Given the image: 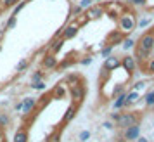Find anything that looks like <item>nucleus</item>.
<instances>
[{"label":"nucleus","mask_w":154,"mask_h":142,"mask_svg":"<svg viewBox=\"0 0 154 142\" xmlns=\"http://www.w3.org/2000/svg\"><path fill=\"white\" fill-rule=\"evenodd\" d=\"M35 109H36V97H24V99H23L21 113L24 114V116L31 114V111H35Z\"/></svg>","instance_id":"nucleus-12"},{"label":"nucleus","mask_w":154,"mask_h":142,"mask_svg":"<svg viewBox=\"0 0 154 142\" xmlns=\"http://www.w3.org/2000/svg\"><path fill=\"white\" fill-rule=\"evenodd\" d=\"M118 31H121L125 36H128L132 31H135L137 28V16L133 14L132 11H123L121 14L118 16Z\"/></svg>","instance_id":"nucleus-1"},{"label":"nucleus","mask_w":154,"mask_h":142,"mask_svg":"<svg viewBox=\"0 0 154 142\" xmlns=\"http://www.w3.org/2000/svg\"><path fill=\"white\" fill-rule=\"evenodd\" d=\"M83 12V9L80 7L78 4H75V5H71V11H69V19H75L78 14H82Z\"/></svg>","instance_id":"nucleus-30"},{"label":"nucleus","mask_w":154,"mask_h":142,"mask_svg":"<svg viewBox=\"0 0 154 142\" xmlns=\"http://www.w3.org/2000/svg\"><path fill=\"white\" fill-rule=\"evenodd\" d=\"M125 40V35L121 33V31H111L109 35H107V40H106V43L107 45H112V47H116V45H121V42Z\"/></svg>","instance_id":"nucleus-15"},{"label":"nucleus","mask_w":154,"mask_h":142,"mask_svg":"<svg viewBox=\"0 0 154 142\" xmlns=\"http://www.w3.org/2000/svg\"><path fill=\"white\" fill-rule=\"evenodd\" d=\"M121 137L125 139V142H133L137 140L140 137V123H135V125H132V127H128L123 130V134H121Z\"/></svg>","instance_id":"nucleus-7"},{"label":"nucleus","mask_w":154,"mask_h":142,"mask_svg":"<svg viewBox=\"0 0 154 142\" xmlns=\"http://www.w3.org/2000/svg\"><path fill=\"white\" fill-rule=\"evenodd\" d=\"M144 71H146L147 75H154V57L147 59L146 63H144Z\"/></svg>","instance_id":"nucleus-28"},{"label":"nucleus","mask_w":154,"mask_h":142,"mask_svg":"<svg viewBox=\"0 0 154 142\" xmlns=\"http://www.w3.org/2000/svg\"><path fill=\"white\" fill-rule=\"evenodd\" d=\"M144 87H146V82H135V83L132 85V90H137V92H140Z\"/></svg>","instance_id":"nucleus-39"},{"label":"nucleus","mask_w":154,"mask_h":142,"mask_svg":"<svg viewBox=\"0 0 154 142\" xmlns=\"http://www.w3.org/2000/svg\"><path fill=\"white\" fill-rule=\"evenodd\" d=\"M78 5L85 11V9H88L92 5V0H80V2H78Z\"/></svg>","instance_id":"nucleus-42"},{"label":"nucleus","mask_w":154,"mask_h":142,"mask_svg":"<svg viewBox=\"0 0 154 142\" xmlns=\"http://www.w3.org/2000/svg\"><path fill=\"white\" fill-rule=\"evenodd\" d=\"M28 66H29L28 59H23V61H19V63H17V66H16V73H23L24 69H28Z\"/></svg>","instance_id":"nucleus-34"},{"label":"nucleus","mask_w":154,"mask_h":142,"mask_svg":"<svg viewBox=\"0 0 154 142\" xmlns=\"http://www.w3.org/2000/svg\"><path fill=\"white\" fill-rule=\"evenodd\" d=\"M135 47L152 54L154 52V29H149L146 33H142L139 40H135Z\"/></svg>","instance_id":"nucleus-3"},{"label":"nucleus","mask_w":154,"mask_h":142,"mask_svg":"<svg viewBox=\"0 0 154 142\" xmlns=\"http://www.w3.org/2000/svg\"><path fill=\"white\" fill-rule=\"evenodd\" d=\"M29 140V132L26 127H19L14 134V140L12 142H28Z\"/></svg>","instance_id":"nucleus-18"},{"label":"nucleus","mask_w":154,"mask_h":142,"mask_svg":"<svg viewBox=\"0 0 154 142\" xmlns=\"http://www.w3.org/2000/svg\"><path fill=\"white\" fill-rule=\"evenodd\" d=\"M112 52H114V47H112V45H102V47H100V56L104 57V59L109 57Z\"/></svg>","instance_id":"nucleus-29"},{"label":"nucleus","mask_w":154,"mask_h":142,"mask_svg":"<svg viewBox=\"0 0 154 142\" xmlns=\"http://www.w3.org/2000/svg\"><path fill=\"white\" fill-rule=\"evenodd\" d=\"M126 92V87L125 83H116V85L112 87V92H111V99L112 97H116V95H119V94Z\"/></svg>","instance_id":"nucleus-26"},{"label":"nucleus","mask_w":154,"mask_h":142,"mask_svg":"<svg viewBox=\"0 0 154 142\" xmlns=\"http://www.w3.org/2000/svg\"><path fill=\"white\" fill-rule=\"evenodd\" d=\"M140 120H142V116H140V113H135V111H128V113H119L118 120L114 121V127L119 128V130H125V128L132 127V125H135V123H140Z\"/></svg>","instance_id":"nucleus-2"},{"label":"nucleus","mask_w":154,"mask_h":142,"mask_svg":"<svg viewBox=\"0 0 154 142\" xmlns=\"http://www.w3.org/2000/svg\"><path fill=\"white\" fill-rule=\"evenodd\" d=\"M137 142H149V139H146V137H139Z\"/></svg>","instance_id":"nucleus-47"},{"label":"nucleus","mask_w":154,"mask_h":142,"mask_svg":"<svg viewBox=\"0 0 154 142\" xmlns=\"http://www.w3.org/2000/svg\"><path fill=\"white\" fill-rule=\"evenodd\" d=\"M21 109H23V99L14 104V111H21Z\"/></svg>","instance_id":"nucleus-43"},{"label":"nucleus","mask_w":154,"mask_h":142,"mask_svg":"<svg viewBox=\"0 0 154 142\" xmlns=\"http://www.w3.org/2000/svg\"><path fill=\"white\" fill-rule=\"evenodd\" d=\"M73 23H75V24H76V26H80V28H82V26H85V24H88V19H87V16L83 14V12H82V14H78L76 17H75V19H73Z\"/></svg>","instance_id":"nucleus-25"},{"label":"nucleus","mask_w":154,"mask_h":142,"mask_svg":"<svg viewBox=\"0 0 154 142\" xmlns=\"http://www.w3.org/2000/svg\"><path fill=\"white\" fill-rule=\"evenodd\" d=\"M49 94H50L52 99H64V97L68 95V87L64 85V83H57Z\"/></svg>","instance_id":"nucleus-14"},{"label":"nucleus","mask_w":154,"mask_h":142,"mask_svg":"<svg viewBox=\"0 0 154 142\" xmlns=\"http://www.w3.org/2000/svg\"><path fill=\"white\" fill-rule=\"evenodd\" d=\"M76 113H78V106L76 104H73L71 102L69 106H68V109H66V113H64V116H63V120H61V125H69L71 121L75 120V116H76Z\"/></svg>","instance_id":"nucleus-11"},{"label":"nucleus","mask_w":154,"mask_h":142,"mask_svg":"<svg viewBox=\"0 0 154 142\" xmlns=\"http://www.w3.org/2000/svg\"><path fill=\"white\" fill-rule=\"evenodd\" d=\"M29 87L33 88V90H45L47 88V83H45V80H40V82H35V83H29Z\"/></svg>","instance_id":"nucleus-33"},{"label":"nucleus","mask_w":154,"mask_h":142,"mask_svg":"<svg viewBox=\"0 0 154 142\" xmlns=\"http://www.w3.org/2000/svg\"><path fill=\"white\" fill-rule=\"evenodd\" d=\"M146 2L147 0H126L125 4L128 5V7H144Z\"/></svg>","instance_id":"nucleus-35"},{"label":"nucleus","mask_w":154,"mask_h":142,"mask_svg":"<svg viewBox=\"0 0 154 142\" xmlns=\"http://www.w3.org/2000/svg\"><path fill=\"white\" fill-rule=\"evenodd\" d=\"M90 132H88V130H82V132H80V134H78V140L80 142H87L88 140V139H90Z\"/></svg>","instance_id":"nucleus-37"},{"label":"nucleus","mask_w":154,"mask_h":142,"mask_svg":"<svg viewBox=\"0 0 154 142\" xmlns=\"http://www.w3.org/2000/svg\"><path fill=\"white\" fill-rule=\"evenodd\" d=\"M137 61H135V57L133 56H125V57H121V68L128 73V76L130 75H133L135 73V69H137Z\"/></svg>","instance_id":"nucleus-9"},{"label":"nucleus","mask_w":154,"mask_h":142,"mask_svg":"<svg viewBox=\"0 0 154 142\" xmlns=\"http://www.w3.org/2000/svg\"><path fill=\"white\" fill-rule=\"evenodd\" d=\"M16 26H17V16H11L7 19V23H5V26H4V29L0 31V33H5V31H9V29H14Z\"/></svg>","instance_id":"nucleus-20"},{"label":"nucleus","mask_w":154,"mask_h":142,"mask_svg":"<svg viewBox=\"0 0 154 142\" xmlns=\"http://www.w3.org/2000/svg\"><path fill=\"white\" fill-rule=\"evenodd\" d=\"M92 2H97V4H102V2H104V0H92Z\"/></svg>","instance_id":"nucleus-48"},{"label":"nucleus","mask_w":154,"mask_h":142,"mask_svg":"<svg viewBox=\"0 0 154 142\" xmlns=\"http://www.w3.org/2000/svg\"><path fill=\"white\" fill-rule=\"evenodd\" d=\"M125 97H126V92L119 94L116 97H112V109H116V111L125 109Z\"/></svg>","instance_id":"nucleus-19"},{"label":"nucleus","mask_w":154,"mask_h":142,"mask_svg":"<svg viewBox=\"0 0 154 142\" xmlns=\"http://www.w3.org/2000/svg\"><path fill=\"white\" fill-rule=\"evenodd\" d=\"M64 43H66V40H64V38H52V40H50V43L47 45V50H49L50 54H56V56H57V54L63 50Z\"/></svg>","instance_id":"nucleus-13"},{"label":"nucleus","mask_w":154,"mask_h":142,"mask_svg":"<svg viewBox=\"0 0 154 142\" xmlns=\"http://www.w3.org/2000/svg\"><path fill=\"white\" fill-rule=\"evenodd\" d=\"M47 142H61V127H59V130H56L54 134L47 137Z\"/></svg>","instance_id":"nucleus-36"},{"label":"nucleus","mask_w":154,"mask_h":142,"mask_svg":"<svg viewBox=\"0 0 154 142\" xmlns=\"http://www.w3.org/2000/svg\"><path fill=\"white\" fill-rule=\"evenodd\" d=\"M0 52H2V43H0Z\"/></svg>","instance_id":"nucleus-49"},{"label":"nucleus","mask_w":154,"mask_h":142,"mask_svg":"<svg viewBox=\"0 0 154 142\" xmlns=\"http://www.w3.org/2000/svg\"><path fill=\"white\" fill-rule=\"evenodd\" d=\"M0 2H2V7L4 9H12L19 0H0Z\"/></svg>","instance_id":"nucleus-38"},{"label":"nucleus","mask_w":154,"mask_h":142,"mask_svg":"<svg viewBox=\"0 0 154 142\" xmlns=\"http://www.w3.org/2000/svg\"><path fill=\"white\" fill-rule=\"evenodd\" d=\"M73 63H76V59H73V54H69V56L63 61V63L57 64V68H59V69H66V68H68V66H71Z\"/></svg>","instance_id":"nucleus-27"},{"label":"nucleus","mask_w":154,"mask_h":142,"mask_svg":"<svg viewBox=\"0 0 154 142\" xmlns=\"http://www.w3.org/2000/svg\"><path fill=\"white\" fill-rule=\"evenodd\" d=\"M140 100V92H137V90H126V97H125V109L130 106H135L137 102Z\"/></svg>","instance_id":"nucleus-16"},{"label":"nucleus","mask_w":154,"mask_h":142,"mask_svg":"<svg viewBox=\"0 0 154 142\" xmlns=\"http://www.w3.org/2000/svg\"><path fill=\"white\" fill-rule=\"evenodd\" d=\"M92 63H94V57L92 56H85L83 59H80V64H83V66H88Z\"/></svg>","instance_id":"nucleus-40"},{"label":"nucleus","mask_w":154,"mask_h":142,"mask_svg":"<svg viewBox=\"0 0 154 142\" xmlns=\"http://www.w3.org/2000/svg\"><path fill=\"white\" fill-rule=\"evenodd\" d=\"M0 142H5V134H4L2 128H0Z\"/></svg>","instance_id":"nucleus-45"},{"label":"nucleus","mask_w":154,"mask_h":142,"mask_svg":"<svg viewBox=\"0 0 154 142\" xmlns=\"http://www.w3.org/2000/svg\"><path fill=\"white\" fill-rule=\"evenodd\" d=\"M102 127L107 128V130H111V128H114V125H112L111 121H104V123H102Z\"/></svg>","instance_id":"nucleus-44"},{"label":"nucleus","mask_w":154,"mask_h":142,"mask_svg":"<svg viewBox=\"0 0 154 142\" xmlns=\"http://www.w3.org/2000/svg\"><path fill=\"white\" fill-rule=\"evenodd\" d=\"M68 95L73 104L80 106L83 102L85 95H87V88H85L83 83H78V85H73V87H68Z\"/></svg>","instance_id":"nucleus-4"},{"label":"nucleus","mask_w":154,"mask_h":142,"mask_svg":"<svg viewBox=\"0 0 154 142\" xmlns=\"http://www.w3.org/2000/svg\"><path fill=\"white\" fill-rule=\"evenodd\" d=\"M149 23H151V19H147V17H144V19H140V21H137V28H146V26H149Z\"/></svg>","instance_id":"nucleus-41"},{"label":"nucleus","mask_w":154,"mask_h":142,"mask_svg":"<svg viewBox=\"0 0 154 142\" xmlns=\"http://www.w3.org/2000/svg\"><path fill=\"white\" fill-rule=\"evenodd\" d=\"M29 2H31V0H19V2L16 4L14 7H12V16H17V14H19V12L23 11V9L28 5Z\"/></svg>","instance_id":"nucleus-22"},{"label":"nucleus","mask_w":154,"mask_h":142,"mask_svg":"<svg viewBox=\"0 0 154 142\" xmlns=\"http://www.w3.org/2000/svg\"><path fill=\"white\" fill-rule=\"evenodd\" d=\"M78 33H80V26H76L75 23L71 21V23H68L66 26H63V35H61V38H64V40H71V38H75Z\"/></svg>","instance_id":"nucleus-10"},{"label":"nucleus","mask_w":154,"mask_h":142,"mask_svg":"<svg viewBox=\"0 0 154 142\" xmlns=\"http://www.w3.org/2000/svg\"><path fill=\"white\" fill-rule=\"evenodd\" d=\"M118 116H119V113H111V120L116 121V120H118Z\"/></svg>","instance_id":"nucleus-46"},{"label":"nucleus","mask_w":154,"mask_h":142,"mask_svg":"<svg viewBox=\"0 0 154 142\" xmlns=\"http://www.w3.org/2000/svg\"><path fill=\"white\" fill-rule=\"evenodd\" d=\"M121 47H123V50H125V52H128V50H132L133 47H135V40H133V38H130V36H125V40L121 42Z\"/></svg>","instance_id":"nucleus-23"},{"label":"nucleus","mask_w":154,"mask_h":142,"mask_svg":"<svg viewBox=\"0 0 154 142\" xmlns=\"http://www.w3.org/2000/svg\"><path fill=\"white\" fill-rule=\"evenodd\" d=\"M144 102H146L147 107H154V90L146 94V97H144Z\"/></svg>","instance_id":"nucleus-31"},{"label":"nucleus","mask_w":154,"mask_h":142,"mask_svg":"<svg viewBox=\"0 0 154 142\" xmlns=\"http://www.w3.org/2000/svg\"><path fill=\"white\" fill-rule=\"evenodd\" d=\"M59 61H57L56 54H43V57L40 59V69H45V71H50V69H56Z\"/></svg>","instance_id":"nucleus-6"},{"label":"nucleus","mask_w":154,"mask_h":142,"mask_svg":"<svg viewBox=\"0 0 154 142\" xmlns=\"http://www.w3.org/2000/svg\"><path fill=\"white\" fill-rule=\"evenodd\" d=\"M83 14L87 16L88 21H95V19H100V17L106 14V9H104L102 4H92L88 9L83 11Z\"/></svg>","instance_id":"nucleus-5"},{"label":"nucleus","mask_w":154,"mask_h":142,"mask_svg":"<svg viewBox=\"0 0 154 142\" xmlns=\"http://www.w3.org/2000/svg\"><path fill=\"white\" fill-rule=\"evenodd\" d=\"M63 83L66 87H73V85H78V83H83V78H82V75H78V73H68V75L64 76Z\"/></svg>","instance_id":"nucleus-17"},{"label":"nucleus","mask_w":154,"mask_h":142,"mask_svg":"<svg viewBox=\"0 0 154 142\" xmlns=\"http://www.w3.org/2000/svg\"><path fill=\"white\" fill-rule=\"evenodd\" d=\"M118 68H121V57L119 56H114V54H111L109 57H106L104 59V64H102V69L106 71H116Z\"/></svg>","instance_id":"nucleus-8"},{"label":"nucleus","mask_w":154,"mask_h":142,"mask_svg":"<svg viewBox=\"0 0 154 142\" xmlns=\"http://www.w3.org/2000/svg\"><path fill=\"white\" fill-rule=\"evenodd\" d=\"M40 80H45V71L43 69H36L31 73L29 76V83H35V82H40Z\"/></svg>","instance_id":"nucleus-21"},{"label":"nucleus","mask_w":154,"mask_h":142,"mask_svg":"<svg viewBox=\"0 0 154 142\" xmlns=\"http://www.w3.org/2000/svg\"><path fill=\"white\" fill-rule=\"evenodd\" d=\"M11 125V116H9L7 113H0V128L4 127H9Z\"/></svg>","instance_id":"nucleus-32"},{"label":"nucleus","mask_w":154,"mask_h":142,"mask_svg":"<svg viewBox=\"0 0 154 142\" xmlns=\"http://www.w3.org/2000/svg\"><path fill=\"white\" fill-rule=\"evenodd\" d=\"M50 99H52L50 94H45L43 97H36V107H38V109H40V107H45L50 102Z\"/></svg>","instance_id":"nucleus-24"}]
</instances>
